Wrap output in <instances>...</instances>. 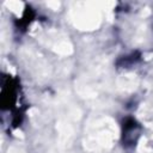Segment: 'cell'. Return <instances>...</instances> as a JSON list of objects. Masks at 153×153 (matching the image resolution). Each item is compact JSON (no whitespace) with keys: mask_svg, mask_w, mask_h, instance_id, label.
I'll use <instances>...</instances> for the list:
<instances>
[{"mask_svg":"<svg viewBox=\"0 0 153 153\" xmlns=\"http://www.w3.org/2000/svg\"><path fill=\"white\" fill-rule=\"evenodd\" d=\"M137 123L133 118H126L123 122V137L126 142H134V135L137 133Z\"/></svg>","mask_w":153,"mask_h":153,"instance_id":"obj_1","label":"cell"}]
</instances>
